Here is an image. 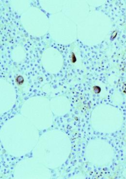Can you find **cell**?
I'll list each match as a JSON object with an SVG mask.
<instances>
[{
    "instance_id": "3957f363",
    "label": "cell",
    "mask_w": 126,
    "mask_h": 179,
    "mask_svg": "<svg viewBox=\"0 0 126 179\" xmlns=\"http://www.w3.org/2000/svg\"><path fill=\"white\" fill-rule=\"evenodd\" d=\"M71 61L73 63H75L77 61V58L74 52H72L71 54Z\"/></svg>"
},
{
    "instance_id": "6da1fadb",
    "label": "cell",
    "mask_w": 126,
    "mask_h": 179,
    "mask_svg": "<svg viewBox=\"0 0 126 179\" xmlns=\"http://www.w3.org/2000/svg\"><path fill=\"white\" fill-rule=\"evenodd\" d=\"M15 82L17 85L20 86L22 85L24 82V79L22 76L19 75L17 76L15 78Z\"/></svg>"
},
{
    "instance_id": "7a4b0ae2",
    "label": "cell",
    "mask_w": 126,
    "mask_h": 179,
    "mask_svg": "<svg viewBox=\"0 0 126 179\" xmlns=\"http://www.w3.org/2000/svg\"><path fill=\"white\" fill-rule=\"evenodd\" d=\"M93 90L95 93H98L101 91V89L98 86H94L93 87Z\"/></svg>"
}]
</instances>
